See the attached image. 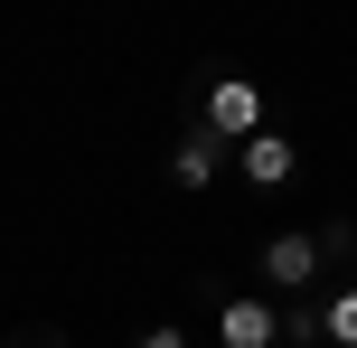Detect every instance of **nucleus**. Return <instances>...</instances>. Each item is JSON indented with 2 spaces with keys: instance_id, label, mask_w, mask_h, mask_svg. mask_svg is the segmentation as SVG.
Wrapping results in <instances>:
<instances>
[{
  "instance_id": "1",
  "label": "nucleus",
  "mask_w": 357,
  "mask_h": 348,
  "mask_svg": "<svg viewBox=\"0 0 357 348\" xmlns=\"http://www.w3.org/2000/svg\"><path fill=\"white\" fill-rule=\"evenodd\" d=\"M197 123L235 151V142H254V132H264V94H254L245 75H197Z\"/></svg>"
},
{
  "instance_id": "2",
  "label": "nucleus",
  "mask_w": 357,
  "mask_h": 348,
  "mask_svg": "<svg viewBox=\"0 0 357 348\" xmlns=\"http://www.w3.org/2000/svg\"><path fill=\"white\" fill-rule=\"evenodd\" d=\"M216 348H282V301L273 292H226L216 301Z\"/></svg>"
},
{
  "instance_id": "3",
  "label": "nucleus",
  "mask_w": 357,
  "mask_h": 348,
  "mask_svg": "<svg viewBox=\"0 0 357 348\" xmlns=\"http://www.w3.org/2000/svg\"><path fill=\"white\" fill-rule=\"evenodd\" d=\"M235 169H245V188H291L301 179V151H291V132H254V142H235Z\"/></svg>"
},
{
  "instance_id": "4",
  "label": "nucleus",
  "mask_w": 357,
  "mask_h": 348,
  "mask_svg": "<svg viewBox=\"0 0 357 348\" xmlns=\"http://www.w3.org/2000/svg\"><path fill=\"white\" fill-rule=\"evenodd\" d=\"M310 282H320V236H273V245H264V292L301 301Z\"/></svg>"
},
{
  "instance_id": "5",
  "label": "nucleus",
  "mask_w": 357,
  "mask_h": 348,
  "mask_svg": "<svg viewBox=\"0 0 357 348\" xmlns=\"http://www.w3.org/2000/svg\"><path fill=\"white\" fill-rule=\"evenodd\" d=\"M226 160H235V151L216 142L207 123H188V132L169 142V188H207V179H226Z\"/></svg>"
},
{
  "instance_id": "6",
  "label": "nucleus",
  "mask_w": 357,
  "mask_h": 348,
  "mask_svg": "<svg viewBox=\"0 0 357 348\" xmlns=\"http://www.w3.org/2000/svg\"><path fill=\"white\" fill-rule=\"evenodd\" d=\"M282 348H329V330H320V292L282 301Z\"/></svg>"
},
{
  "instance_id": "7",
  "label": "nucleus",
  "mask_w": 357,
  "mask_h": 348,
  "mask_svg": "<svg viewBox=\"0 0 357 348\" xmlns=\"http://www.w3.org/2000/svg\"><path fill=\"white\" fill-rule=\"evenodd\" d=\"M320 273L357 282V226H348V217H329V226H320Z\"/></svg>"
},
{
  "instance_id": "8",
  "label": "nucleus",
  "mask_w": 357,
  "mask_h": 348,
  "mask_svg": "<svg viewBox=\"0 0 357 348\" xmlns=\"http://www.w3.org/2000/svg\"><path fill=\"white\" fill-rule=\"evenodd\" d=\"M320 330H329V348H357V282L320 292Z\"/></svg>"
},
{
  "instance_id": "9",
  "label": "nucleus",
  "mask_w": 357,
  "mask_h": 348,
  "mask_svg": "<svg viewBox=\"0 0 357 348\" xmlns=\"http://www.w3.org/2000/svg\"><path fill=\"white\" fill-rule=\"evenodd\" d=\"M142 348H188V330H178V320H151V330H142Z\"/></svg>"
},
{
  "instance_id": "10",
  "label": "nucleus",
  "mask_w": 357,
  "mask_h": 348,
  "mask_svg": "<svg viewBox=\"0 0 357 348\" xmlns=\"http://www.w3.org/2000/svg\"><path fill=\"white\" fill-rule=\"evenodd\" d=\"M10 348H56V330H19V339H10Z\"/></svg>"
}]
</instances>
